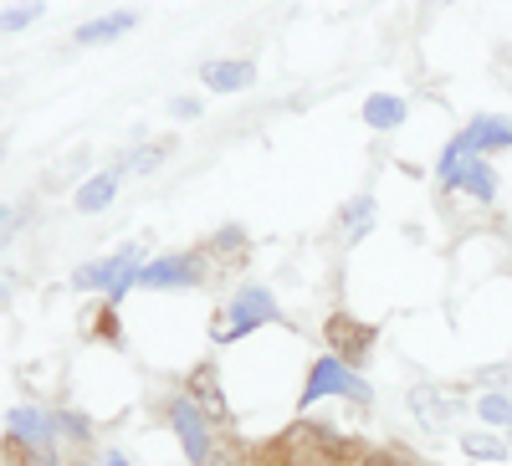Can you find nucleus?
<instances>
[{
    "label": "nucleus",
    "mask_w": 512,
    "mask_h": 466,
    "mask_svg": "<svg viewBox=\"0 0 512 466\" xmlns=\"http://www.w3.org/2000/svg\"><path fill=\"white\" fill-rule=\"evenodd\" d=\"M277 318L282 313H277V298H272L267 287H241L236 298H231V308H226V318H221V328H216V338H221V344H231V338H241L251 328H267Z\"/></svg>",
    "instance_id": "f257e3e1"
},
{
    "label": "nucleus",
    "mask_w": 512,
    "mask_h": 466,
    "mask_svg": "<svg viewBox=\"0 0 512 466\" xmlns=\"http://www.w3.org/2000/svg\"><path fill=\"white\" fill-rule=\"evenodd\" d=\"M323 395H354L359 405H369V400H374V390L364 385V379H359L349 364H338L333 354H328V359H318V364L308 369V385H303V400H297V405L308 410V405H318Z\"/></svg>",
    "instance_id": "f03ea898"
},
{
    "label": "nucleus",
    "mask_w": 512,
    "mask_h": 466,
    "mask_svg": "<svg viewBox=\"0 0 512 466\" xmlns=\"http://www.w3.org/2000/svg\"><path fill=\"white\" fill-rule=\"evenodd\" d=\"M323 333H328L333 359H338V364H349V369H359V364L369 359L374 338H379V328H374V323H359V318H349V313H333Z\"/></svg>",
    "instance_id": "7ed1b4c3"
},
{
    "label": "nucleus",
    "mask_w": 512,
    "mask_h": 466,
    "mask_svg": "<svg viewBox=\"0 0 512 466\" xmlns=\"http://www.w3.org/2000/svg\"><path fill=\"white\" fill-rule=\"evenodd\" d=\"M169 426H175V436H180V446H185V456L195 466L210 461V426H205V415H200V405L190 395H180L175 405H169Z\"/></svg>",
    "instance_id": "20e7f679"
},
{
    "label": "nucleus",
    "mask_w": 512,
    "mask_h": 466,
    "mask_svg": "<svg viewBox=\"0 0 512 466\" xmlns=\"http://www.w3.org/2000/svg\"><path fill=\"white\" fill-rule=\"evenodd\" d=\"M410 410L425 431H446L451 420H456V395L441 390V385H415L410 390Z\"/></svg>",
    "instance_id": "39448f33"
},
{
    "label": "nucleus",
    "mask_w": 512,
    "mask_h": 466,
    "mask_svg": "<svg viewBox=\"0 0 512 466\" xmlns=\"http://www.w3.org/2000/svg\"><path fill=\"white\" fill-rule=\"evenodd\" d=\"M200 272V257H159L139 272V287H195Z\"/></svg>",
    "instance_id": "423d86ee"
},
{
    "label": "nucleus",
    "mask_w": 512,
    "mask_h": 466,
    "mask_svg": "<svg viewBox=\"0 0 512 466\" xmlns=\"http://www.w3.org/2000/svg\"><path fill=\"white\" fill-rule=\"evenodd\" d=\"M185 395L200 405V415L205 420H231V405H226V390H221V379H216V369L210 364H200L195 374H190V385H185Z\"/></svg>",
    "instance_id": "0eeeda50"
},
{
    "label": "nucleus",
    "mask_w": 512,
    "mask_h": 466,
    "mask_svg": "<svg viewBox=\"0 0 512 466\" xmlns=\"http://www.w3.org/2000/svg\"><path fill=\"white\" fill-rule=\"evenodd\" d=\"M200 82L210 93H246L251 82H256V67L246 57H231V62H205L200 67Z\"/></svg>",
    "instance_id": "6e6552de"
},
{
    "label": "nucleus",
    "mask_w": 512,
    "mask_h": 466,
    "mask_svg": "<svg viewBox=\"0 0 512 466\" xmlns=\"http://www.w3.org/2000/svg\"><path fill=\"white\" fill-rule=\"evenodd\" d=\"M134 262H139V251H134V246H118L113 257L77 267V272H72V287H113V277H118L123 267H134Z\"/></svg>",
    "instance_id": "1a4fd4ad"
},
{
    "label": "nucleus",
    "mask_w": 512,
    "mask_h": 466,
    "mask_svg": "<svg viewBox=\"0 0 512 466\" xmlns=\"http://www.w3.org/2000/svg\"><path fill=\"white\" fill-rule=\"evenodd\" d=\"M139 26V16L134 11H113V16H98V21H88V26H77V47H98V41H113V36H123V31H134Z\"/></svg>",
    "instance_id": "9d476101"
},
{
    "label": "nucleus",
    "mask_w": 512,
    "mask_h": 466,
    "mask_svg": "<svg viewBox=\"0 0 512 466\" xmlns=\"http://www.w3.org/2000/svg\"><path fill=\"white\" fill-rule=\"evenodd\" d=\"M466 144H472L477 154H492V149H512V123L507 118H477L472 129H466Z\"/></svg>",
    "instance_id": "9b49d317"
},
{
    "label": "nucleus",
    "mask_w": 512,
    "mask_h": 466,
    "mask_svg": "<svg viewBox=\"0 0 512 466\" xmlns=\"http://www.w3.org/2000/svg\"><path fill=\"white\" fill-rule=\"evenodd\" d=\"M405 98H390V93H374L369 103H364V123L369 129H379V134H390V129H400L405 123Z\"/></svg>",
    "instance_id": "f8f14e48"
},
{
    "label": "nucleus",
    "mask_w": 512,
    "mask_h": 466,
    "mask_svg": "<svg viewBox=\"0 0 512 466\" xmlns=\"http://www.w3.org/2000/svg\"><path fill=\"white\" fill-rule=\"evenodd\" d=\"M113 195H118V169H103V175H93L77 190V210L82 216H98L103 205H113Z\"/></svg>",
    "instance_id": "ddd939ff"
},
{
    "label": "nucleus",
    "mask_w": 512,
    "mask_h": 466,
    "mask_svg": "<svg viewBox=\"0 0 512 466\" xmlns=\"http://www.w3.org/2000/svg\"><path fill=\"white\" fill-rule=\"evenodd\" d=\"M6 426H11V436H21V441H31V446H47V431H52V426H47V420H41L31 405H16Z\"/></svg>",
    "instance_id": "4468645a"
},
{
    "label": "nucleus",
    "mask_w": 512,
    "mask_h": 466,
    "mask_svg": "<svg viewBox=\"0 0 512 466\" xmlns=\"http://www.w3.org/2000/svg\"><path fill=\"white\" fill-rule=\"evenodd\" d=\"M461 451L472 456V461H507V446L497 436H487V431H466L461 436Z\"/></svg>",
    "instance_id": "2eb2a0df"
},
{
    "label": "nucleus",
    "mask_w": 512,
    "mask_h": 466,
    "mask_svg": "<svg viewBox=\"0 0 512 466\" xmlns=\"http://www.w3.org/2000/svg\"><path fill=\"white\" fill-rule=\"evenodd\" d=\"M477 415L487 420V426H502V431H512V395H502V390H487V395L477 400Z\"/></svg>",
    "instance_id": "dca6fc26"
},
{
    "label": "nucleus",
    "mask_w": 512,
    "mask_h": 466,
    "mask_svg": "<svg viewBox=\"0 0 512 466\" xmlns=\"http://www.w3.org/2000/svg\"><path fill=\"white\" fill-rule=\"evenodd\" d=\"M461 190L472 195V200H482V205H487V200L497 195V180H492V169H487V164L477 159V164H472V169H466V175H461Z\"/></svg>",
    "instance_id": "f3484780"
},
{
    "label": "nucleus",
    "mask_w": 512,
    "mask_h": 466,
    "mask_svg": "<svg viewBox=\"0 0 512 466\" xmlns=\"http://www.w3.org/2000/svg\"><path fill=\"white\" fill-rule=\"evenodd\" d=\"M344 226H349V241H359V236L374 226V200H369V195L349 200V210H344Z\"/></svg>",
    "instance_id": "a211bd4d"
},
{
    "label": "nucleus",
    "mask_w": 512,
    "mask_h": 466,
    "mask_svg": "<svg viewBox=\"0 0 512 466\" xmlns=\"http://www.w3.org/2000/svg\"><path fill=\"white\" fill-rule=\"evenodd\" d=\"M41 11H47L41 0H26V6H11L6 16H0V31H26L31 21H41Z\"/></svg>",
    "instance_id": "6ab92c4d"
},
{
    "label": "nucleus",
    "mask_w": 512,
    "mask_h": 466,
    "mask_svg": "<svg viewBox=\"0 0 512 466\" xmlns=\"http://www.w3.org/2000/svg\"><path fill=\"white\" fill-rule=\"evenodd\" d=\"M364 466H425V461H415L405 446H395V441H390V446H374Z\"/></svg>",
    "instance_id": "aec40b11"
},
{
    "label": "nucleus",
    "mask_w": 512,
    "mask_h": 466,
    "mask_svg": "<svg viewBox=\"0 0 512 466\" xmlns=\"http://www.w3.org/2000/svg\"><path fill=\"white\" fill-rule=\"evenodd\" d=\"M164 154H169V144H149V149H134V154H128V169H139V175H154Z\"/></svg>",
    "instance_id": "412c9836"
},
{
    "label": "nucleus",
    "mask_w": 512,
    "mask_h": 466,
    "mask_svg": "<svg viewBox=\"0 0 512 466\" xmlns=\"http://www.w3.org/2000/svg\"><path fill=\"white\" fill-rule=\"evenodd\" d=\"M477 385L507 395V385H512V364H487V369H477Z\"/></svg>",
    "instance_id": "4be33fe9"
},
{
    "label": "nucleus",
    "mask_w": 512,
    "mask_h": 466,
    "mask_svg": "<svg viewBox=\"0 0 512 466\" xmlns=\"http://www.w3.org/2000/svg\"><path fill=\"white\" fill-rule=\"evenodd\" d=\"M21 226H26V210L21 205H0V246H6Z\"/></svg>",
    "instance_id": "5701e85b"
},
{
    "label": "nucleus",
    "mask_w": 512,
    "mask_h": 466,
    "mask_svg": "<svg viewBox=\"0 0 512 466\" xmlns=\"http://www.w3.org/2000/svg\"><path fill=\"white\" fill-rule=\"evenodd\" d=\"M52 431H67L72 441H88V420H82V415H67V410H62V415L52 420Z\"/></svg>",
    "instance_id": "b1692460"
},
{
    "label": "nucleus",
    "mask_w": 512,
    "mask_h": 466,
    "mask_svg": "<svg viewBox=\"0 0 512 466\" xmlns=\"http://www.w3.org/2000/svg\"><path fill=\"white\" fill-rule=\"evenodd\" d=\"M169 113H175V118H200V98H175Z\"/></svg>",
    "instance_id": "393cba45"
},
{
    "label": "nucleus",
    "mask_w": 512,
    "mask_h": 466,
    "mask_svg": "<svg viewBox=\"0 0 512 466\" xmlns=\"http://www.w3.org/2000/svg\"><path fill=\"white\" fill-rule=\"evenodd\" d=\"M11 292H16V272H0V313L11 308Z\"/></svg>",
    "instance_id": "a878e982"
},
{
    "label": "nucleus",
    "mask_w": 512,
    "mask_h": 466,
    "mask_svg": "<svg viewBox=\"0 0 512 466\" xmlns=\"http://www.w3.org/2000/svg\"><path fill=\"white\" fill-rule=\"evenodd\" d=\"M26 466H57V456H52V446H31V456H26Z\"/></svg>",
    "instance_id": "bb28decb"
},
{
    "label": "nucleus",
    "mask_w": 512,
    "mask_h": 466,
    "mask_svg": "<svg viewBox=\"0 0 512 466\" xmlns=\"http://www.w3.org/2000/svg\"><path fill=\"white\" fill-rule=\"evenodd\" d=\"M98 333H103V338H118V318H113V313H98Z\"/></svg>",
    "instance_id": "cd10ccee"
},
{
    "label": "nucleus",
    "mask_w": 512,
    "mask_h": 466,
    "mask_svg": "<svg viewBox=\"0 0 512 466\" xmlns=\"http://www.w3.org/2000/svg\"><path fill=\"white\" fill-rule=\"evenodd\" d=\"M103 466H128V461H123V456H108V461H103Z\"/></svg>",
    "instance_id": "c85d7f7f"
},
{
    "label": "nucleus",
    "mask_w": 512,
    "mask_h": 466,
    "mask_svg": "<svg viewBox=\"0 0 512 466\" xmlns=\"http://www.w3.org/2000/svg\"><path fill=\"white\" fill-rule=\"evenodd\" d=\"M333 466H359V461H333Z\"/></svg>",
    "instance_id": "c756f323"
},
{
    "label": "nucleus",
    "mask_w": 512,
    "mask_h": 466,
    "mask_svg": "<svg viewBox=\"0 0 512 466\" xmlns=\"http://www.w3.org/2000/svg\"><path fill=\"white\" fill-rule=\"evenodd\" d=\"M507 451H512V441H507Z\"/></svg>",
    "instance_id": "7c9ffc66"
},
{
    "label": "nucleus",
    "mask_w": 512,
    "mask_h": 466,
    "mask_svg": "<svg viewBox=\"0 0 512 466\" xmlns=\"http://www.w3.org/2000/svg\"><path fill=\"white\" fill-rule=\"evenodd\" d=\"M0 154H6V149H0Z\"/></svg>",
    "instance_id": "2f4dec72"
},
{
    "label": "nucleus",
    "mask_w": 512,
    "mask_h": 466,
    "mask_svg": "<svg viewBox=\"0 0 512 466\" xmlns=\"http://www.w3.org/2000/svg\"><path fill=\"white\" fill-rule=\"evenodd\" d=\"M77 466H82V461H77Z\"/></svg>",
    "instance_id": "473e14b6"
}]
</instances>
